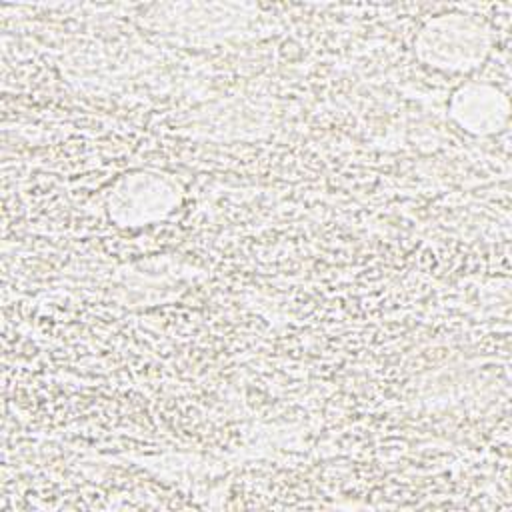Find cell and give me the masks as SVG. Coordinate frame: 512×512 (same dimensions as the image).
<instances>
[{"label": "cell", "instance_id": "obj_1", "mask_svg": "<svg viewBox=\"0 0 512 512\" xmlns=\"http://www.w3.org/2000/svg\"><path fill=\"white\" fill-rule=\"evenodd\" d=\"M488 36L482 24L460 14L430 20L418 38L420 56L442 70H470L482 62Z\"/></svg>", "mask_w": 512, "mask_h": 512}, {"label": "cell", "instance_id": "obj_2", "mask_svg": "<svg viewBox=\"0 0 512 512\" xmlns=\"http://www.w3.org/2000/svg\"><path fill=\"white\" fill-rule=\"evenodd\" d=\"M452 114L466 130L484 134L498 130L506 120V102L494 88L470 84L454 94Z\"/></svg>", "mask_w": 512, "mask_h": 512}]
</instances>
